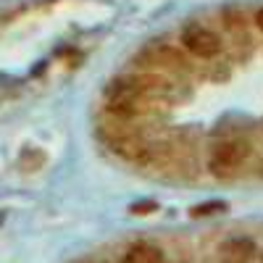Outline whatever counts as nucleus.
<instances>
[{
	"mask_svg": "<svg viewBox=\"0 0 263 263\" xmlns=\"http://www.w3.org/2000/svg\"><path fill=\"white\" fill-rule=\"evenodd\" d=\"M153 84H156L153 79H142V77L114 79L105 87V111L114 114L116 119L137 116L145 108V100L153 95V90H156Z\"/></svg>",
	"mask_w": 263,
	"mask_h": 263,
	"instance_id": "1",
	"label": "nucleus"
},
{
	"mask_svg": "<svg viewBox=\"0 0 263 263\" xmlns=\"http://www.w3.org/2000/svg\"><path fill=\"white\" fill-rule=\"evenodd\" d=\"M250 156V145L245 137H237V135H229V137H221L216 140L213 150H211V158H208V168L216 174V177H232L237 174V168H242L245 161Z\"/></svg>",
	"mask_w": 263,
	"mask_h": 263,
	"instance_id": "2",
	"label": "nucleus"
},
{
	"mask_svg": "<svg viewBox=\"0 0 263 263\" xmlns=\"http://www.w3.org/2000/svg\"><path fill=\"white\" fill-rule=\"evenodd\" d=\"M182 42L184 48L197 55V58H213L218 55V50H221V40H218V34L203 24H190L182 34Z\"/></svg>",
	"mask_w": 263,
	"mask_h": 263,
	"instance_id": "3",
	"label": "nucleus"
},
{
	"mask_svg": "<svg viewBox=\"0 0 263 263\" xmlns=\"http://www.w3.org/2000/svg\"><path fill=\"white\" fill-rule=\"evenodd\" d=\"M124 263H163V253L150 242H135L126 250Z\"/></svg>",
	"mask_w": 263,
	"mask_h": 263,
	"instance_id": "4",
	"label": "nucleus"
},
{
	"mask_svg": "<svg viewBox=\"0 0 263 263\" xmlns=\"http://www.w3.org/2000/svg\"><path fill=\"white\" fill-rule=\"evenodd\" d=\"M224 263H248L253 258V242L250 239H232L221 250Z\"/></svg>",
	"mask_w": 263,
	"mask_h": 263,
	"instance_id": "5",
	"label": "nucleus"
},
{
	"mask_svg": "<svg viewBox=\"0 0 263 263\" xmlns=\"http://www.w3.org/2000/svg\"><path fill=\"white\" fill-rule=\"evenodd\" d=\"M255 24H258V29L263 32V8H260V11L255 13Z\"/></svg>",
	"mask_w": 263,
	"mask_h": 263,
	"instance_id": "6",
	"label": "nucleus"
},
{
	"mask_svg": "<svg viewBox=\"0 0 263 263\" xmlns=\"http://www.w3.org/2000/svg\"><path fill=\"white\" fill-rule=\"evenodd\" d=\"M84 263H108V260H84Z\"/></svg>",
	"mask_w": 263,
	"mask_h": 263,
	"instance_id": "7",
	"label": "nucleus"
}]
</instances>
